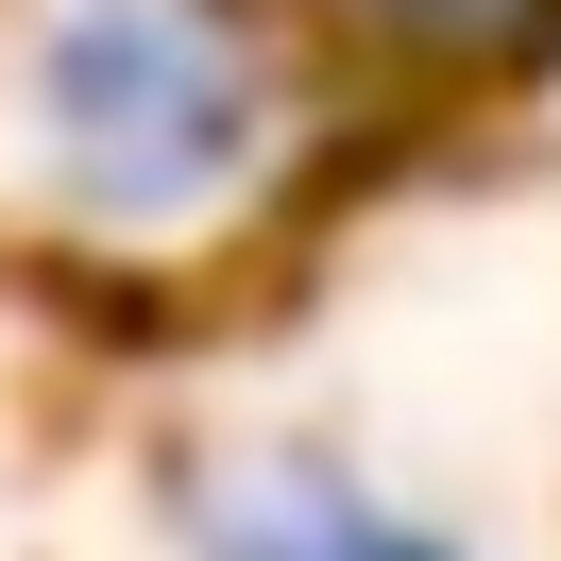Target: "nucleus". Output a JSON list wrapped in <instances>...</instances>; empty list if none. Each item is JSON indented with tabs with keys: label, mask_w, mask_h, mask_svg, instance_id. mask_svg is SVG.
I'll return each mask as SVG.
<instances>
[{
	"label": "nucleus",
	"mask_w": 561,
	"mask_h": 561,
	"mask_svg": "<svg viewBox=\"0 0 561 561\" xmlns=\"http://www.w3.org/2000/svg\"><path fill=\"white\" fill-rule=\"evenodd\" d=\"M35 119L85 205H205L255 153V51L205 0H69L35 51Z\"/></svg>",
	"instance_id": "obj_1"
},
{
	"label": "nucleus",
	"mask_w": 561,
	"mask_h": 561,
	"mask_svg": "<svg viewBox=\"0 0 561 561\" xmlns=\"http://www.w3.org/2000/svg\"><path fill=\"white\" fill-rule=\"evenodd\" d=\"M205 561H459L443 527L375 511V493H323V477H255V493H187Z\"/></svg>",
	"instance_id": "obj_2"
},
{
	"label": "nucleus",
	"mask_w": 561,
	"mask_h": 561,
	"mask_svg": "<svg viewBox=\"0 0 561 561\" xmlns=\"http://www.w3.org/2000/svg\"><path fill=\"white\" fill-rule=\"evenodd\" d=\"M357 18H391V35H493L511 0H357Z\"/></svg>",
	"instance_id": "obj_3"
}]
</instances>
